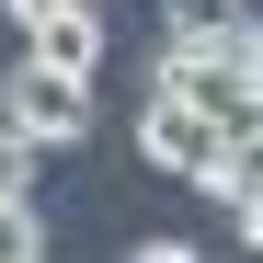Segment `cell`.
<instances>
[{"label": "cell", "mask_w": 263, "mask_h": 263, "mask_svg": "<svg viewBox=\"0 0 263 263\" xmlns=\"http://www.w3.org/2000/svg\"><path fill=\"white\" fill-rule=\"evenodd\" d=\"M0 115H12L34 149H80L92 138V80L58 69V58H0Z\"/></svg>", "instance_id": "cell-1"}, {"label": "cell", "mask_w": 263, "mask_h": 263, "mask_svg": "<svg viewBox=\"0 0 263 263\" xmlns=\"http://www.w3.org/2000/svg\"><path fill=\"white\" fill-rule=\"evenodd\" d=\"M138 149H149V172H172V183H217L229 126H217L206 103H183V92H160V80H149V103H138Z\"/></svg>", "instance_id": "cell-2"}, {"label": "cell", "mask_w": 263, "mask_h": 263, "mask_svg": "<svg viewBox=\"0 0 263 263\" xmlns=\"http://www.w3.org/2000/svg\"><path fill=\"white\" fill-rule=\"evenodd\" d=\"M34 58H58L92 80L103 69V0H58V12H34Z\"/></svg>", "instance_id": "cell-3"}, {"label": "cell", "mask_w": 263, "mask_h": 263, "mask_svg": "<svg viewBox=\"0 0 263 263\" xmlns=\"http://www.w3.org/2000/svg\"><path fill=\"white\" fill-rule=\"evenodd\" d=\"M46 252V217H34V195H0V263H34Z\"/></svg>", "instance_id": "cell-4"}, {"label": "cell", "mask_w": 263, "mask_h": 263, "mask_svg": "<svg viewBox=\"0 0 263 263\" xmlns=\"http://www.w3.org/2000/svg\"><path fill=\"white\" fill-rule=\"evenodd\" d=\"M240 12H252V0H160V23H172V34H229Z\"/></svg>", "instance_id": "cell-5"}, {"label": "cell", "mask_w": 263, "mask_h": 263, "mask_svg": "<svg viewBox=\"0 0 263 263\" xmlns=\"http://www.w3.org/2000/svg\"><path fill=\"white\" fill-rule=\"evenodd\" d=\"M34 160H46V149H34V138H23V126H12V115H0V195H34Z\"/></svg>", "instance_id": "cell-6"}, {"label": "cell", "mask_w": 263, "mask_h": 263, "mask_svg": "<svg viewBox=\"0 0 263 263\" xmlns=\"http://www.w3.org/2000/svg\"><path fill=\"white\" fill-rule=\"evenodd\" d=\"M229 217H240V240H263V172H252V183L229 195Z\"/></svg>", "instance_id": "cell-7"}, {"label": "cell", "mask_w": 263, "mask_h": 263, "mask_svg": "<svg viewBox=\"0 0 263 263\" xmlns=\"http://www.w3.org/2000/svg\"><path fill=\"white\" fill-rule=\"evenodd\" d=\"M103 12H115V0H103Z\"/></svg>", "instance_id": "cell-8"}]
</instances>
